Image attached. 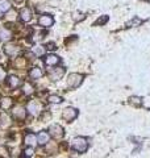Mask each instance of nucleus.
<instances>
[{"label": "nucleus", "instance_id": "f257e3e1", "mask_svg": "<svg viewBox=\"0 0 150 158\" xmlns=\"http://www.w3.org/2000/svg\"><path fill=\"white\" fill-rule=\"evenodd\" d=\"M71 146H73L74 150H77L79 153H84L87 150V148H88V142H87V140L84 137H77V138H74L73 140Z\"/></svg>", "mask_w": 150, "mask_h": 158}, {"label": "nucleus", "instance_id": "f03ea898", "mask_svg": "<svg viewBox=\"0 0 150 158\" xmlns=\"http://www.w3.org/2000/svg\"><path fill=\"white\" fill-rule=\"evenodd\" d=\"M77 116H78V111L75 110V108H73V107L65 108L63 112H62V117H63L66 121H71V120H74V118L77 117Z\"/></svg>", "mask_w": 150, "mask_h": 158}, {"label": "nucleus", "instance_id": "7ed1b4c3", "mask_svg": "<svg viewBox=\"0 0 150 158\" xmlns=\"http://www.w3.org/2000/svg\"><path fill=\"white\" fill-rule=\"evenodd\" d=\"M41 108H42L41 103H38L37 100H31V102H29V104H28V107H27V110H28V112L31 113V115L36 116V115H38V113H40Z\"/></svg>", "mask_w": 150, "mask_h": 158}, {"label": "nucleus", "instance_id": "20e7f679", "mask_svg": "<svg viewBox=\"0 0 150 158\" xmlns=\"http://www.w3.org/2000/svg\"><path fill=\"white\" fill-rule=\"evenodd\" d=\"M82 83V75L81 74H70L67 78V85L70 87H78Z\"/></svg>", "mask_w": 150, "mask_h": 158}, {"label": "nucleus", "instance_id": "39448f33", "mask_svg": "<svg viewBox=\"0 0 150 158\" xmlns=\"http://www.w3.org/2000/svg\"><path fill=\"white\" fill-rule=\"evenodd\" d=\"M53 23H54V20L52 16H49V15H42V16H40V19H38V24L44 28L53 25Z\"/></svg>", "mask_w": 150, "mask_h": 158}, {"label": "nucleus", "instance_id": "423d86ee", "mask_svg": "<svg viewBox=\"0 0 150 158\" xmlns=\"http://www.w3.org/2000/svg\"><path fill=\"white\" fill-rule=\"evenodd\" d=\"M50 133L49 135H52L53 137H56V138H61L63 136V129H62V127H59L58 124H53L52 127H50Z\"/></svg>", "mask_w": 150, "mask_h": 158}, {"label": "nucleus", "instance_id": "0eeeda50", "mask_svg": "<svg viewBox=\"0 0 150 158\" xmlns=\"http://www.w3.org/2000/svg\"><path fill=\"white\" fill-rule=\"evenodd\" d=\"M4 52H6L7 56L13 57V56H17L19 52H20V49L16 45H13V44H8V45L4 46Z\"/></svg>", "mask_w": 150, "mask_h": 158}, {"label": "nucleus", "instance_id": "6e6552de", "mask_svg": "<svg viewBox=\"0 0 150 158\" xmlns=\"http://www.w3.org/2000/svg\"><path fill=\"white\" fill-rule=\"evenodd\" d=\"M24 141H25V145H28L29 148H33V146L38 142V141H37V136L33 135V133H28V135L25 136Z\"/></svg>", "mask_w": 150, "mask_h": 158}, {"label": "nucleus", "instance_id": "1a4fd4ad", "mask_svg": "<svg viewBox=\"0 0 150 158\" xmlns=\"http://www.w3.org/2000/svg\"><path fill=\"white\" fill-rule=\"evenodd\" d=\"M63 75V69L61 67H57V69H52L49 73V77L52 81H58L59 78H61Z\"/></svg>", "mask_w": 150, "mask_h": 158}, {"label": "nucleus", "instance_id": "9d476101", "mask_svg": "<svg viewBox=\"0 0 150 158\" xmlns=\"http://www.w3.org/2000/svg\"><path fill=\"white\" fill-rule=\"evenodd\" d=\"M12 113H13V116L16 117V118H24L25 115H27V111H25V108H24V107L17 106V107H15V108H13Z\"/></svg>", "mask_w": 150, "mask_h": 158}, {"label": "nucleus", "instance_id": "9b49d317", "mask_svg": "<svg viewBox=\"0 0 150 158\" xmlns=\"http://www.w3.org/2000/svg\"><path fill=\"white\" fill-rule=\"evenodd\" d=\"M49 138H50V135L48 132H45V131H42V132H40L38 133V136H37V141H38V144L40 145H45V144H48L49 142Z\"/></svg>", "mask_w": 150, "mask_h": 158}, {"label": "nucleus", "instance_id": "f8f14e48", "mask_svg": "<svg viewBox=\"0 0 150 158\" xmlns=\"http://www.w3.org/2000/svg\"><path fill=\"white\" fill-rule=\"evenodd\" d=\"M45 63H46L48 66H56L59 63V57L54 56V54H49V56L45 58Z\"/></svg>", "mask_w": 150, "mask_h": 158}, {"label": "nucleus", "instance_id": "ddd939ff", "mask_svg": "<svg viewBox=\"0 0 150 158\" xmlns=\"http://www.w3.org/2000/svg\"><path fill=\"white\" fill-rule=\"evenodd\" d=\"M20 17H21L23 21H31L32 19V11L29 8H23L20 11Z\"/></svg>", "mask_w": 150, "mask_h": 158}, {"label": "nucleus", "instance_id": "4468645a", "mask_svg": "<svg viewBox=\"0 0 150 158\" xmlns=\"http://www.w3.org/2000/svg\"><path fill=\"white\" fill-rule=\"evenodd\" d=\"M12 38V32L7 28H0V40L3 41H8Z\"/></svg>", "mask_w": 150, "mask_h": 158}, {"label": "nucleus", "instance_id": "2eb2a0df", "mask_svg": "<svg viewBox=\"0 0 150 158\" xmlns=\"http://www.w3.org/2000/svg\"><path fill=\"white\" fill-rule=\"evenodd\" d=\"M20 83H21V81H20V78L16 77V75H11L8 78V85L11 86L12 88H16L20 86Z\"/></svg>", "mask_w": 150, "mask_h": 158}, {"label": "nucleus", "instance_id": "dca6fc26", "mask_svg": "<svg viewBox=\"0 0 150 158\" xmlns=\"http://www.w3.org/2000/svg\"><path fill=\"white\" fill-rule=\"evenodd\" d=\"M29 77H31L32 79H38L42 77V70L40 67H33L31 73H29Z\"/></svg>", "mask_w": 150, "mask_h": 158}, {"label": "nucleus", "instance_id": "f3484780", "mask_svg": "<svg viewBox=\"0 0 150 158\" xmlns=\"http://www.w3.org/2000/svg\"><path fill=\"white\" fill-rule=\"evenodd\" d=\"M11 11V3L8 0H0V12Z\"/></svg>", "mask_w": 150, "mask_h": 158}, {"label": "nucleus", "instance_id": "a211bd4d", "mask_svg": "<svg viewBox=\"0 0 150 158\" xmlns=\"http://www.w3.org/2000/svg\"><path fill=\"white\" fill-rule=\"evenodd\" d=\"M11 106H12V100L9 98H3L2 100H0V107H2L3 110H8Z\"/></svg>", "mask_w": 150, "mask_h": 158}, {"label": "nucleus", "instance_id": "6ab92c4d", "mask_svg": "<svg viewBox=\"0 0 150 158\" xmlns=\"http://www.w3.org/2000/svg\"><path fill=\"white\" fill-rule=\"evenodd\" d=\"M33 91H34V88H33V86L31 85V83H25V85L23 86V92L25 94V95H32Z\"/></svg>", "mask_w": 150, "mask_h": 158}, {"label": "nucleus", "instance_id": "aec40b11", "mask_svg": "<svg viewBox=\"0 0 150 158\" xmlns=\"http://www.w3.org/2000/svg\"><path fill=\"white\" fill-rule=\"evenodd\" d=\"M33 53H34V56L41 57V56H44V54H45V48L41 46V45L34 46V48H33Z\"/></svg>", "mask_w": 150, "mask_h": 158}, {"label": "nucleus", "instance_id": "412c9836", "mask_svg": "<svg viewBox=\"0 0 150 158\" xmlns=\"http://www.w3.org/2000/svg\"><path fill=\"white\" fill-rule=\"evenodd\" d=\"M48 102H49V103H53V104H58V103L62 102V98L58 96V95H50V96L48 98Z\"/></svg>", "mask_w": 150, "mask_h": 158}, {"label": "nucleus", "instance_id": "4be33fe9", "mask_svg": "<svg viewBox=\"0 0 150 158\" xmlns=\"http://www.w3.org/2000/svg\"><path fill=\"white\" fill-rule=\"evenodd\" d=\"M42 36H44V33L42 32H36L33 34V38H32V41H38V40H42Z\"/></svg>", "mask_w": 150, "mask_h": 158}, {"label": "nucleus", "instance_id": "5701e85b", "mask_svg": "<svg viewBox=\"0 0 150 158\" xmlns=\"http://www.w3.org/2000/svg\"><path fill=\"white\" fill-rule=\"evenodd\" d=\"M0 124H2L3 127L9 125V124H11V123H9V117H8L7 115H3V116H2V123H0Z\"/></svg>", "mask_w": 150, "mask_h": 158}, {"label": "nucleus", "instance_id": "b1692460", "mask_svg": "<svg viewBox=\"0 0 150 158\" xmlns=\"http://www.w3.org/2000/svg\"><path fill=\"white\" fill-rule=\"evenodd\" d=\"M16 19V12L15 11H8V15H7V20L8 21H13Z\"/></svg>", "mask_w": 150, "mask_h": 158}, {"label": "nucleus", "instance_id": "393cba45", "mask_svg": "<svg viewBox=\"0 0 150 158\" xmlns=\"http://www.w3.org/2000/svg\"><path fill=\"white\" fill-rule=\"evenodd\" d=\"M131 103H132V104H134V106H140V104H141V98L133 96V98H131Z\"/></svg>", "mask_w": 150, "mask_h": 158}, {"label": "nucleus", "instance_id": "a878e982", "mask_svg": "<svg viewBox=\"0 0 150 158\" xmlns=\"http://www.w3.org/2000/svg\"><path fill=\"white\" fill-rule=\"evenodd\" d=\"M24 153H25V154H24L25 158H31L33 156V149H32V148H28V149L24 150Z\"/></svg>", "mask_w": 150, "mask_h": 158}, {"label": "nucleus", "instance_id": "bb28decb", "mask_svg": "<svg viewBox=\"0 0 150 158\" xmlns=\"http://www.w3.org/2000/svg\"><path fill=\"white\" fill-rule=\"evenodd\" d=\"M107 20H108V17H107V16H104L103 19L100 17V19L98 20V21H96V24H104V23H107Z\"/></svg>", "mask_w": 150, "mask_h": 158}, {"label": "nucleus", "instance_id": "cd10ccee", "mask_svg": "<svg viewBox=\"0 0 150 158\" xmlns=\"http://www.w3.org/2000/svg\"><path fill=\"white\" fill-rule=\"evenodd\" d=\"M4 77H6V71H4L3 67H0V79H3Z\"/></svg>", "mask_w": 150, "mask_h": 158}]
</instances>
